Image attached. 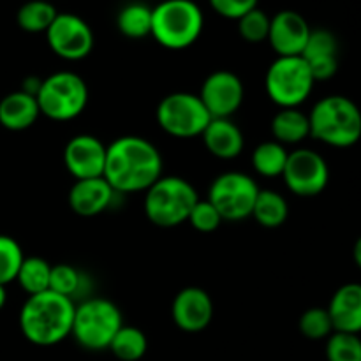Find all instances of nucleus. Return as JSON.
<instances>
[{"label": "nucleus", "mask_w": 361, "mask_h": 361, "mask_svg": "<svg viewBox=\"0 0 361 361\" xmlns=\"http://www.w3.org/2000/svg\"><path fill=\"white\" fill-rule=\"evenodd\" d=\"M271 134L281 145H296L310 136L309 115L298 108H284L271 120Z\"/></svg>", "instance_id": "nucleus-22"}, {"label": "nucleus", "mask_w": 361, "mask_h": 361, "mask_svg": "<svg viewBox=\"0 0 361 361\" xmlns=\"http://www.w3.org/2000/svg\"><path fill=\"white\" fill-rule=\"evenodd\" d=\"M259 187L249 175L228 171L219 175L208 189V201L217 208L222 221H243L252 215Z\"/></svg>", "instance_id": "nucleus-10"}, {"label": "nucleus", "mask_w": 361, "mask_h": 361, "mask_svg": "<svg viewBox=\"0 0 361 361\" xmlns=\"http://www.w3.org/2000/svg\"><path fill=\"white\" fill-rule=\"evenodd\" d=\"M23 259L25 256L20 243L13 236L0 235V284L7 286L16 281Z\"/></svg>", "instance_id": "nucleus-29"}, {"label": "nucleus", "mask_w": 361, "mask_h": 361, "mask_svg": "<svg viewBox=\"0 0 361 361\" xmlns=\"http://www.w3.org/2000/svg\"><path fill=\"white\" fill-rule=\"evenodd\" d=\"M328 361H361V338L355 334L334 331L326 342Z\"/></svg>", "instance_id": "nucleus-30"}, {"label": "nucleus", "mask_w": 361, "mask_h": 361, "mask_svg": "<svg viewBox=\"0 0 361 361\" xmlns=\"http://www.w3.org/2000/svg\"><path fill=\"white\" fill-rule=\"evenodd\" d=\"M187 222H190L196 231L200 233H212L219 229L222 224V217L217 212V208L210 203L208 200H200L194 204L192 212H190Z\"/></svg>", "instance_id": "nucleus-34"}, {"label": "nucleus", "mask_w": 361, "mask_h": 361, "mask_svg": "<svg viewBox=\"0 0 361 361\" xmlns=\"http://www.w3.org/2000/svg\"><path fill=\"white\" fill-rule=\"evenodd\" d=\"M314 78L303 56H277L268 67L264 88L281 109L298 108L314 88Z\"/></svg>", "instance_id": "nucleus-8"}, {"label": "nucleus", "mask_w": 361, "mask_h": 361, "mask_svg": "<svg viewBox=\"0 0 361 361\" xmlns=\"http://www.w3.org/2000/svg\"><path fill=\"white\" fill-rule=\"evenodd\" d=\"M310 136L335 148L353 147L361 137V111L345 95L323 97L309 113Z\"/></svg>", "instance_id": "nucleus-3"}, {"label": "nucleus", "mask_w": 361, "mask_h": 361, "mask_svg": "<svg viewBox=\"0 0 361 361\" xmlns=\"http://www.w3.org/2000/svg\"><path fill=\"white\" fill-rule=\"evenodd\" d=\"M39 104L34 95L23 90L11 92L0 101V126L7 130H25L37 122Z\"/></svg>", "instance_id": "nucleus-21"}, {"label": "nucleus", "mask_w": 361, "mask_h": 361, "mask_svg": "<svg viewBox=\"0 0 361 361\" xmlns=\"http://www.w3.org/2000/svg\"><path fill=\"white\" fill-rule=\"evenodd\" d=\"M109 351L120 361H140L147 355L148 341L147 335L136 326L123 324L109 344Z\"/></svg>", "instance_id": "nucleus-27"}, {"label": "nucleus", "mask_w": 361, "mask_h": 361, "mask_svg": "<svg viewBox=\"0 0 361 361\" xmlns=\"http://www.w3.org/2000/svg\"><path fill=\"white\" fill-rule=\"evenodd\" d=\"M59 11L55 9L51 2H46V0H30V2H25L23 6L18 11V25L20 28H23L25 32H32V34H39V32H44L51 27V23L55 21Z\"/></svg>", "instance_id": "nucleus-28"}, {"label": "nucleus", "mask_w": 361, "mask_h": 361, "mask_svg": "<svg viewBox=\"0 0 361 361\" xmlns=\"http://www.w3.org/2000/svg\"><path fill=\"white\" fill-rule=\"evenodd\" d=\"M282 178L293 194L314 197L326 189L330 169L321 154L310 148H298L289 154Z\"/></svg>", "instance_id": "nucleus-11"}, {"label": "nucleus", "mask_w": 361, "mask_h": 361, "mask_svg": "<svg viewBox=\"0 0 361 361\" xmlns=\"http://www.w3.org/2000/svg\"><path fill=\"white\" fill-rule=\"evenodd\" d=\"M171 316L173 323L180 330L187 331V334H197L212 323L214 302L204 289L190 286V288L178 291V295L175 296L171 305Z\"/></svg>", "instance_id": "nucleus-15"}, {"label": "nucleus", "mask_w": 361, "mask_h": 361, "mask_svg": "<svg viewBox=\"0 0 361 361\" xmlns=\"http://www.w3.org/2000/svg\"><path fill=\"white\" fill-rule=\"evenodd\" d=\"M245 88L242 80L231 71H215L201 87L200 99L212 118H231L242 106Z\"/></svg>", "instance_id": "nucleus-13"}, {"label": "nucleus", "mask_w": 361, "mask_h": 361, "mask_svg": "<svg viewBox=\"0 0 361 361\" xmlns=\"http://www.w3.org/2000/svg\"><path fill=\"white\" fill-rule=\"evenodd\" d=\"M328 314L335 331L355 334L361 331V284H344L331 296Z\"/></svg>", "instance_id": "nucleus-19"}, {"label": "nucleus", "mask_w": 361, "mask_h": 361, "mask_svg": "<svg viewBox=\"0 0 361 361\" xmlns=\"http://www.w3.org/2000/svg\"><path fill=\"white\" fill-rule=\"evenodd\" d=\"M200 201L197 190L182 176H161L145 192L143 210L157 228H176L189 219Z\"/></svg>", "instance_id": "nucleus-5"}, {"label": "nucleus", "mask_w": 361, "mask_h": 361, "mask_svg": "<svg viewBox=\"0 0 361 361\" xmlns=\"http://www.w3.org/2000/svg\"><path fill=\"white\" fill-rule=\"evenodd\" d=\"M207 150L221 161H231L243 152L245 140L231 118H212L201 134Z\"/></svg>", "instance_id": "nucleus-20"}, {"label": "nucleus", "mask_w": 361, "mask_h": 361, "mask_svg": "<svg viewBox=\"0 0 361 361\" xmlns=\"http://www.w3.org/2000/svg\"><path fill=\"white\" fill-rule=\"evenodd\" d=\"M81 279H83V275H81L76 268L71 267V264H55V267H51L49 291L73 300V296L80 291Z\"/></svg>", "instance_id": "nucleus-33"}, {"label": "nucleus", "mask_w": 361, "mask_h": 361, "mask_svg": "<svg viewBox=\"0 0 361 361\" xmlns=\"http://www.w3.org/2000/svg\"><path fill=\"white\" fill-rule=\"evenodd\" d=\"M115 190L104 178L76 180L69 190V207L80 217H95L111 204Z\"/></svg>", "instance_id": "nucleus-18"}, {"label": "nucleus", "mask_w": 361, "mask_h": 361, "mask_svg": "<svg viewBox=\"0 0 361 361\" xmlns=\"http://www.w3.org/2000/svg\"><path fill=\"white\" fill-rule=\"evenodd\" d=\"M48 46L60 59L76 62L90 55L94 49V32L81 16L59 13L51 27L46 30Z\"/></svg>", "instance_id": "nucleus-12"}, {"label": "nucleus", "mask_w": 361, "mask_h": 361, "mask_svg": "<svg viewBox=\"0 0 361 361\" xmlns=\"http://www.w3.org/2000/svg\"><path fill=\"white\" fill-rule=\"evenodd\" d=\"M353 256H355V261L356 264L361 268V236L358 240H356L355 243V250H353Z\"/></svg>", "instance_id": "nucleus-36"}, {"label": "nucleus", "mask_w": 361, "mask_h": 361, "mask_svg": "<svg viewBox=\"0 0 361 361\" xmlns=\"http://www.w3.org/2000/svg\"><path fill=\"white\" fill-rule=\"evenodd\" d=\"M300 331L303 337L310 338V341H323V338L330 337L335 330L328 309L312 307L303 312L300 317Z\"/></svg>", "instance_id": "nucleus-31"}, {"label": "nucleus", "mask_w": 361, "mask_h": 361, "mask_svg": "<svg viewBox=\"0 0 361 361\" xmlns=\"http://www.w3.org/2000/svg\"><path fill=\"white\" fill-rule=\"evenodd\" d=\"M157 123L166 134L180 140L201 136L210 123L212 115L204 108L200 95L190 92H175L159 102Z\"/></svg>", "instance_id": "nucleus-9"}, {"label": "nucleus", "mask_w": 361, "mask_h": 361, "mask_svg": "<svg viewBox=\"0 0 361 361\" xmlns=\"http://www.w3.org/2000/svg\"><path fill=\"white\" fill-rule=\"evenodd\" d=\"M116 27L129 39L148 37L152 34V7L143 2L127 4L116 16Z\"/></svg>", "instance_id": "nucleus-24"}, {"label": "nucleus", "mask_w": 361, "mask_h": 361, "mask_svg": "<svg viewBox=\"0 0 361 361\" xmlns=\"http://www.w3.org/2000/svg\"><path fill=\"white\" fill-rule=\"evenodd\" d=\"M37 104L41 115L55 122H69L85 111L88 102V87L83 78L71 71H60L42 80Z\"/></svg>", "instance_id": "nucleus-7"}, {"label": "nucleus", "mask_w": 361, "mask_h": 361, "mask_svg": "<svg viewBox=\"0 0 361 361\" xmlns=\"http://www.w3.org/2000/svg\"><path fill=\"white\" fill-rule=\"evenodd\" d=\"M49 277H51V264L37 256L25 257L21 263L16 281L20 288L28 296L39 295L49 289Z\"/></svg>", "instance_id": "nucleus-26"}, {"label": "nucleus", "mask_w": 361, "mask_h": 361, "mask_svg": "<svg viewBox=\"0 0 361 361\" xmlns=\"http://www.w3.org/2000/svg\"><path fill=\"white\" fill-rule=\"evenodd\" d=\"M337 55L338 42L330 30H324V28L310 30L302 56L309 63L314 81H324L335 76L338 69Z\"/></svg>", "instance_id": "nucleus-17"}, {"label": "nucleus", "mask_w": 361, "mask_h": 361, "mask_svg": "<svg viewBox=\"0 0 361 361\" xmlns=\"http://www.w3.org/2000/svg\"><path fill=\"white\" fill-rule=\"evenodd\" d=\"M288 215L289 207L284 196H281V194L271 189H259V194H257L256 203H254L252 208V215H250V217L256 219L257 224L267 229L281 228L288 221Z\"/></svg>", "instance_id": "nucleus-23"}, {"label": "nucleus", "mask_w": 361, "mask_h": 361, "mask_svg": "<svg viewBox=\"0 0 361 361\" xmlns=\"http://www.w3.org/2000/svg\"><path fill=\"white\" fill-rule=\"evenodd\" d=\"M312 28L296 11H281L270 21L268 42L279 56H302Z\"/></svg>", "instance_id": "nucleus-16"}, {"label": "nucleus", "mask_w": 361, "mask_h": 361, "mask_svg": "<svg viewBox=\"0 0 361 361\" xmlns=\"http://www.w3.org/2000/svg\"><path fill=\"white\" fill-rule=\"evenodd\" d=\"M76 305L71 298L53 291L28 296L20 310V330L30 344L39 348L60 344L73 331Z\"/></svg>", "instance_id": "nucleus-2"}, {"label": "nucleus", "mask_w": 361, "mask_h": 361, "mask_svg": "<svg viewBox=\"0 0 361 361\" xmlns=\"http://www.w3.org/2000/svg\"><path fill=\"white\" fill-rule=\"evenodd\" d=\"M212 9L228 20H240L243 14L256 9L257 0H208Z\"/></svg>", "instance_id": "nucleus-35"}, {"label": "nucleus", "mask_w": 361, "mask_h": 361, "mask_svg": "<svg viewBox=\"0 0 361 361\" xmlns=\"http://www.w3.org/2000/svg\"><path fill=\"white\" fill-rule=\"evenodd\" d=\"M106 145L92 134H78L63 148V164L76 180L101 178L106 166Z\"/></svg>", "instance_id": "nucleus-14"}, {"label": "nucleus", "mask_w": 361, "mask_h": 361, "mask_svg": "<svg viewBox=\"0 0 361 361\" xmlns=\"http://www.w3.org/2000/svg\"><path fill=\"white\" fill-rule=\"evenodd\" d=\"M236 21H238V32L240 35H242L243 41L252 42V44L268 41L271 18L268 16L264 11H261L259 7L249 11V13L243 14V16Z\"/></svg>", "instance_id": "nucleus-32"}, {"label": "nucleus", "mask_w": 361, "mask_h": 361, "mask_svg": "<svg viewBox=\"0 0 361 361\" xmlns=\"http://www.w3.org/2000/svg\"><path fill=\"white\" fill-rule=\"evenodd\" d=\"M161 176V152L152 141L141 136H122L106 148L102 178L115 192H147Z\"/></svg>", "instance_id": "nucleus-1"}, {"label": "nucleus", "mask_w": 361, "mask_h": 361, "mask_svg": "<svg viewBox=\"0 0 361 361\" xmlns=\"http://www.w3.org/2000/svg\"><path fill=\"white\" fill-rule=\"evenodd\" d=\"M203 11L192 0H164L152 9V37L168 49H185L203 32Z\"/></svg>", "instance_id": "nucleus-4"}, {"label": "nucleus", "mask_w": 361, "mask_h": 361, "mask_svg": "<svg viewBox=\"0 0 361 361\" xmlns=\"http://www.w3.org/2000/svg\"><path fill=\"white\" fill-rule=\"evenodd\" d=\"M123 326L118 307L106 298H90L76 305L71 335L88 351H104Z\"/></svg>", "instance_id": "nucleus-6"}, {"label": "nucleus", "mask_w": 361, "mask_h": 361, "mask_svg": "<svg viewBox=\"0 0 361 361\" xmlns=\"http://www.w3.org/2000/svg\"><path fill=\"white\" fill-rule=\"evenodd\" d=\"M7 302V293H6V286L0 284V310L4 309V305H6Z\"/></svg>", "instance_id": "nucleus-37"}, {"label": "nucleus", "mask_w": 361, "mask_h": 361, "mask_svg": "<svg viewBox=\"0 0 361 361\" xmlns=\"http://www.w3.org/2000/svg\"><path fill=\"white\" fill-rule=\"evenodd\" d=\"M288 150L279 141H264L259 143L252 152V166L264 178H275L282 176L288 162Z\"/></svg>", "instance_id": "nucleus-25"}]
</instances>
